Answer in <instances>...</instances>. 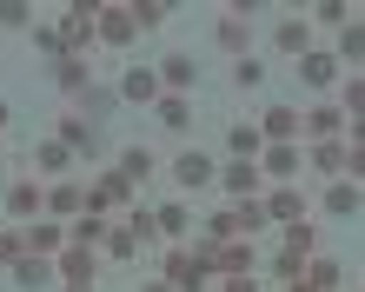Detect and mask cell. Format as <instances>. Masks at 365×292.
I'll use <instances>...</instances> for the list:
<instances>
[{"mask_svg": "<svg viewBox=\"0 0 365 292\" xmlns=\"http://www.w3.org/2000/svg\"><path fill=\"white\" fill-rule=\"evenodd\" d=\"M200 259H206V273H212V279H246V273H252V246H246V239L200 246Z\"/></svg>", "mask_w": 365, "mask_h": 292, "instance_id": "cell-1", "label": "cell"}, {"mask_svg": "<svg viewBox=\"0 0 365 292\" xmlns=\"http://www.w3.org/2000/svg\"><path fill=\"white\" fill-rule=\"evenodd\" d=\"M166 286H173V292H206V259L200 253H186V246H173V253H166V273H160Z\"/></svg>", "mask_w": 365, "mask_h": 292, "instance_id": "cell-2", "label": "cell"}, {"mask_svg": "<svg viewBox=\"0 0 365 292\" xmlns=\"http://www.w3.org/2000/svg\"><path fill=\"white\" fill-rule=\"evenodd\" d=\"M100 40H106V47H133V40H140L133 0H106V7H100Z\"/></svg>", "mask_w": 365, "mask_h": 292, "instance_id": "cell-3", "label": "cell"}, {"mask_svg": "<svg viewBox=\"0 0 365 292\" xmlns=\"http://www.w3.org/2000/svg\"><path fill=\"white\" fill-rule=\"evenodd\" d=\"M80 213H87V186H80V179H47V219L73 226Z\"/></svg>", "mask_w": 365, "mask_h": 292, "instance_id": "cell-4", "label": "cell"}, {"mask_svg": "<svg viewBox=\"0 0 365 292\" xmlns=\"http://www.w3.org/2000/svg\"><path fill=\"white\" fill-rule=\"evenodd\" d=\"M299 133H312V146L319 140H346V107L339 100H319L312 113H299Z\"/></svg>", "mask_w": 365, "mask_h": 292, "instance_id": "cell-5", "label": "cell"}, {"mask_svg": "<svg viewBox=\"0 0 365 292\" xmlns=\"http://www.w3.org/2000/svg\"><path fill=\"white\" fill-rule=\"evenodd\" d=\"M7 213L27 219V226L47 219V186H40V179H14V186H7Z\"/></svg>", "mask_w": 365, "mask_h": 292, "instance_id": "cell-6", "label": "cell"}, {"mask_svg": "<svg viewBox=\"0 0 365 292\" xmlns=\"http://www.w3.org/2000/svg\"><path fill=\"white\" fill-rule=\"evenodd\" d=\"M365 206V186H352V179H326V193H319V213L326 219H352Z\"/></svg>", "mask_w": 365, "mask_h": 292, "instance_id": "cell-7", "label": "cell"}, {"mask_svg": "<svg viewBox=\"0 0 365 292\" xmlns=\"http://www.w3.org/2000/svg\"><path fill=\"white\" fill-rule=\"evenodd\" d=\"M266 219H279V226H299V219H312V199L299 193V186H272V193H266Z\"/></svg>", "mask_w": 365, "mask_h": 292, "instance_id": "cell-8", "label": "cell"}, {"mask_svg": "<svg viewBox=\"0 0 365 292\" xmlns=\"http://www.w3.org/2000/svg\"><path fill=\"white\" fill-rule=\"evenodd\" d=\"M20 239H27V253L34 259H60V253H67V226H60V219H34V226H20Z\"/></svg>", "mask_w": 365, "mask_h": 292, "instance_id": "cell-9", "label": "cell"}, {"mask_svg": "<svg viewBox=\"0 0 365 292\" xmlns=\"http://www.w3.org/2000/svg\"><path fill=\"white\" fill-rule=\"evenodd\" d=\"M220 186L232 193V206H246V199H259V186H266V173H259V166H252V160H232L226 173H220Z\"/></svg>", "mask_w": 365, "mask_h": 292, "instance_id": "cell-10", "label": "cell"}, {"mask_svg": "<svg viewBox=\"0 0 365 292\" xmlns=\"http://www.w3.org/2000/svg\"><path fill=\"white\" fill-rule=\"evenodd\" d=\"M93 266H100L93 246H73L67 239V253H60V279H67V286H93Z\"/></svg>", "mask_w": 365, "mask_h": 292, "instance_id": "cell-11", "label": "cell"}, {"mask_svg": "<svg viewBox=\"0 0 365 292\" xmlns=\"http://www.w3.org/2000/svg\"><path fill=\"white\" fill-rule=\"evenodd\" d=\"M292 133H299V113L292 107H266L259 113V140L266 146H292Z\"/></svg>", "mask_w": 365, "mask_h": 292, "instance_id": "cell-12", "label": "cell"}, {"mask_svg": "<svg viewBox=\"0 0 365 292\" xmlns=\"http://www.w3.org/2000/svg\"><path fill=\"white\" fill-rule=\"evenodd\" d=\"M299 166H306V153H299V146H266V153H259V173H266V179H286V186H292Z\"/></svg>", "mask_w": 365, "mask_h": 292, "instance_id": "cell-13", "label": "cell"}, {"mask_svg": "<svg viewBox=\"0 0 365 292\" xmlns=\"http://www.w3.org/2000/svg\"><path fill=\"white\" fill-rule=\"evenodd\" d=\"M212 33H220V47H226L232 60H246V40H252V20H246V14H232V7H226Z\"/></svg>", "mask_w": 365, "mask_h": 292, "instance_id": "cell-14", "label": "cell"}, {"mask_svg": "<svg viewBox=\"0 0 365 292\" xmlns=\"http://www.w3.org/2000/svg\"><path fill=\"white\" fill-rule=\"evenodd\" d=\"M173 179L186 186V193H200V186L212 179V160H206V153H192V146H186V153H173Z\"/></svg>", "mask_w": 365, "mask_h": 292, "instance_id": "cell-15", "label": "cell"}, {"mask_svg": "<svg viewBox=\"0 0 365 292\" xmlns=\"http://www.w3.org/2000/svg\"><path fill=\"white\" fill-rule=\"evenodd\" d=\"M306 286L312 292H339V286H346V266H339L332 253H312L306 259Z\"/></svg>", "mask_w": 365, "mask_h": 292, "instance_id": "cell-16", "label": "cell"}, {"mask_svg": "<svg viewBox=\"0 0 365 292\" xmlns=\"http://www.w3.org/2000/svg\"><path fill=\"white\" fill-rule=\"evenodd\" d=\"M299 80H306V87H319V93H326L332 87V80H339V53H306V60H299Z\"/></svg>", "mask_w": 365, "mask_h": 292, "instance_id": "cell-17", "label": "cell"}, {"mask_svg": "<svg viewBox=\"0 0 365 292\" xmlns=\"http://www.w3.org/2000/svg\"><path fill=\"white\" fill-rule=\"evenodd\" d=\"M120 93L126 100H140V107H160V73H146V67H126V80H120Z\"/></svg>", "mask_w": 365, "mask_h": 292, "instance_id": "cell-18", "label": "cell"}, {"mask_svg": "<svg viewBox=\"0 0 365 292\" xmlns=\"http://www.w3.org/2000/svg\"><path fill=\"white\" fill-rule=\"evenodd\" d=\"M126 193H133V186H126L120 173H106L100 186H87V213H100V219H106V213H113V206H120Z\"/></svg>", "mask_w": 365, "mask_h": 292, "instance_id": "cell-19", "label": "cell"}, {"mask_svg": "<svg viewBox=\"0 0 365 292\" xmlns=\"http://www.w3.org/2000/svg\"><path fill=\"white\" fill-rule=\"evenodd\" d=\"M192 80H200V67H192L186 53H166V60H160V87H166V93H192Z\"/></svg>", "mask_w": 365, "mask_h": 292, "instance_id": "cell-20", "label": "cell"}, {"mask_svg": "<svg viewBox=\"0 0 365 292\" xmlns=\"http://www.w3.org/2000/svg\"><path fill=\"white\" fill-rule=\"evenodd\" d=\"M60 146L87 160V153H100V127H80V113H67V120H60Z\"/></svg>", "mask_w": 365, "mask_h": 292, "instance_id": "cell-21", "label": "cell"}, {"mask_svg": "<svg viewBox=\"0 0 365 292\" xmlns=\"http://www.w3.org/2000/svg\"><path fill=\"white\" fill-rule=\"evenodd\" d=\"M53 80H60V93H87L93 87V67L80 53H67V60H53Z\"/></svg>", "mask_w": 365, "mask_h": 292, "instance_id": "cell-22", "label": "cell"}, {"mask_svg": "<svg viewBox=\"0 0 365 292\" xmlns=\"http://www.w3.org/2000/svg\"><path fill=\"white\" fill-rule=\"evenodd\" d=\"M106 233H113V219H100V213H80V219L67 226V239H73V246H93V253L106 246Z\"/></svg>", "mask_w": 365, "mask_h": 292, "instance_id": "cell-23", "label": "cell"}, {"mask_svg": "<svg viewBox=\"0 0 365 292\" xmlns=\"http://www.w3.org/2000/svg\"><path fill=\"white\" fill-rule=\"evenodd\" d=\"M306 166H312V173H332V179H339V173H346V140H319L312 153H306Z\"/></svg>", "mask_w": 365, "mask_h": 292, "instance_id": "cell-24", "label": "cell"}, {"mask_svg": "<svg viewBox=\"0 0 365 292\" xmlns=\"http://www.w3.org/2000/svg\"><path fill=\"white\" fill-rule=\"evenodd\" d=\"M272 40H279V53H299V60L312 53V27H306V20H279Z\"/></svg>", "mask_w": 365, "mask_h": 292, "instance_id": "cell-25", "label": "cell"}, {"mask_svg": "<svg viewBox=\"0 0 365 292\" xmlns=\"http://www.w3.org/2000/svg\"><path fill=\"white\" fill-rule=\"evenodd\" d=\"M153 113H160V127H166V133H186V127H192V107H186L180 93H160V107H153Z\"/></svg>", "mask_w": 365, "mask_h": 292, "instance_id": "cell-26", "label": "cell"}, {"mask_svg": "<svg viewBox=\"0 0 365 292\" xmlns=\"http://www.w3.org/2000/svg\"><path fill=\"white\" fill-rule=\"evenodd\" d=\"M120 179H126V186L153 179V153H146V146H126V153H120Z\"/></svg>", "mask_w": 365, "mask_h": 292, "instance_id": "cell-27", "label": "cell"}, {"mask_svg": "<svg viewBox=\"0 0 365 292\" xmlns=\"http://www.w3.org/2000/svg\"><path fill=\"white\" fill-rule=\"evenodd\" d=\"M346 60H365V20L359 14L339 27V67H346Z\"/></svg>", "mask_w": 365, "mask_h": 292, "instance_id": "cell-28", "label": "cell"}, {"mask_svg": "<svg viewBox=\"0 0 365 292\" xmlns=\"http://www.w3.org/2000/svg\"><path fill=\"white\" fill-rule=\"evenodd\" d=\"M34 166H40V173H53V179H67L73 153H67V146H60V140H47V146H40V153H34Z\"/></svg>", "mask_w": 365, "mask_h": 292, "instance_id": "cell-29", "label": "cell"}, {"mask_svg": "<svg viewBox=\"0 0 365 292\" xmlns=\"http://www.w3.org/2000/svg\"><path fill=\"white\" fill-rule=\"evenodd\" d=\"M286 253H299V259H312V253H319V226H312V219L286 226Z\"/></svg>", "mask_w": 365, "mask_h": 292, "instance_id": "cell-30", "label": "cell"}, {"mask_svg": "<svg viewBox=\"0 0 365 292\" xmlns=\"http://www.w3.org/2000/svg\"><path fill=\"white\" fill-rule=\"evenodd\" d=\"M226 140H232V160H252V153H266V140H259V127H232Z\"/></svg>", "mask_w": 365, "mask_h": 292, "instance_id": "cell-31", "label": "cell"}, {"mask_svg": "<svg viewBox=\"0 0 365 292\" xmlns=\"http://www.w3.org/2000/svg\"><path fill=\"white\" fill-rule=\"evenodd\" d=\"M47 279H53V266H47V259H34V253L14 266V286H47Z\"/></svg>", "mask_w": 365, "mask_h": 292, "instance_id": "cell-32", "label": "cell"}, {"mask_svg": "<svg viewBox=\"0 0 365 292\" xmlns=\"http://www.w3.org/2000/svg\"><path fill=\"white\" fill-rule=\"evenodd\" d=\"M153 226H160V239H180L192 219H186V206H160V213H153Z\"/></svg>", "mask_w": 365, "mask_h": 292, "instance_id": "cell-33", "label": "cell"}, {"mask_svg": "<svg viewBox=\"0 0 365 292\" xmlns=\"http://www.w3.org/2000/svg\"><path fill=\"white\" fill-rule=\"evenodd\" d=\"M0 27H27L34 33V0H0Z\"/></svg>", "mask_w": 365, "mask_h": 292, "instance_id": "cell-34", "label": "cell"}, {"mask_svg": "<svg viewBox=\"0 0 365 292\" xmlns=\"http://www.w3.org/2000/svg\"><path fill=\"white\" fill-rule=\"evenodd\" d=\"M339 107H346V120H365V73H346V100Z\"/></svg>", "mask_w": 365, "mask_h": 292, "instance_id": "cell-35", "label": "cell"}, {"mask_svg": "<svg viewBox=\"0 0 365 292\" xmlns=\"http://www.w3.org/2000/svg\"><path fill=\"white\" fill-rule=\"evenodd\" d=\"M259 80H266V67H259V60H232V87H240V93H252V87H259Z\"/></svg>", "mask_w": 365, "mask_h": 292, "instance_id": "cell-36", "label": "cell"}, {"mask_svg": "<svg viewBox=\"0 0 365 292\" xmlns=\"http://www.w3.org/2000/svg\"><path fill=\"white\" fill-rule=\"evenodd\" d=\"M27 259V239H20V226H0V266H20Z\"/></svg>", "mask_w": 365, "mask_h": 292, "instance_id": "cell-37", "label": "cell"}, {"mask_svg": "<svg viewBox=\"0 0 365 292\" xmlns=\"http://www.w3.org/2000/svg\"><path fill=\"white\" fill-rule=\"evenodd\" d=\"M272 273L286 279V292H292V286H306V259H299V253H279V259H272Z\"/></svg>", "mask_w": 365, "mask_h": 292, "instance_id": "cell-38", "label": "cell"}, {"mask_svg": "<svg viewBox=\"0 0 365 292\" xmlns=\"http://www.w3.org/2000/svg\"><path fill=\"white\" fill-rule=\"evenodd\" d=\"M232 213H240V239H246V233L266 226V199H246V206H232Z\"/></svg>", "mask_w": 365, "mask_h": 292, "instance_id": "cell-39", "label": "cell"}, {"mask_svg": "<svg viewBox=\"0 0 365 292\" xmlns=\"http://www.w3.org/2000/svg\"><path fill=\"white\" fill-rule=\"evenodd\" d=\"M166 14H173L166 0H133V20H140V33H146V27H160Z\"/></svg>", "mask_w": 365, "mask_h": 292, "instance_id": "cell-40", "label": "cell"}, {"mask_svg": "<svg viewBox=\"0 0 365 292\" xmlns=\"http://www.w3.org/2000/svg\"><path fill=\"white\" fill-rule=\"evenodd\" d=\"M34 47L53 53V60H67V33H60V27H34Z\"/></svg>", "mask_w": 365, "mask_h": 292, "instance_id": "cell-41", "label": "cell"}, {"mask_svg": "<svg viewBox=\"0 0 365 292\" xmlns=\"http://www.w3.org/2000/svg\"><path fill=\"white\" fill-rule=\"evenodd\" d=\"M319 20H326V27H346V20L359 14V7H346V0H319V7H312Z\"/></svg>", "mask_w": 365, "mask_h": 292, "instance_id": "cell-42", "label": "cell"}, {"mask_svg": "<svg viewBox=\"0 0 365 292\" xmlns=\"http://www.w3.org/2000/svg\"><path fill=\"white\" fill-rule=\"evenodd\" d=\"M346 179L365 186V146H346Z\"/></svg>", "mask_w": 365, "mask_h": 292, "instance_id": "cell-43", "label": "cell"}, {"mask_svg": "<svg viewBox=\"0 0 365 292\" xmlns=\"http://www.w3.org/2000/svg\"><path fill=\"white\" fill-rule=\"evenodd\" d=\"M346 146H365V120H346Z\"/></svg>", "mask_w": 365, "mask_h": 292, "instance_id": "cell-44", "label": "cell"}, {"mask_svg": "<svg viewBox=\"0 0 365 292\" xmlns=\"http://www.w3.org/2000/svg\"><path fill=\"white\" fill-rule=\"evenodd\" d=\"M220 292H259V286H252V273H246V279H226Z\"/></svg>", "mask_w": 365, "mask_h": 292, "instance_id": "cell-45", "label": "cell"}, {"mask_svg": "<svg viewBox=\"0 0 365 292\" xmlns=\"http://www.w3.org/2000/svg\"><path fill=\"white\" fill-rule=\"evenodd\" d=\"M140 292H173V286H166V279H146V286H140Z\"/></svg>", "mask_w": 365, "mask_h": 292, "instance_id": "cell-46", "label": "cell"}, {"mask_svg": "<svg viewBox=\"0 0 365 292\" xmlns=\"http://www.w3.org/2000/svg\"><path fill=\"white\" fill-rule=\"evenodd\" d=\"M60 292H93V286H60Z\"/></svg>", "mask_w": 365, "mask_h": 292, "instance_id": "cell-47", "label": "cell"}, {"mask_svg": "<svg viewBox=\"0 0 365 292\" xmlns=\"http://www.w3.org/2000/svg\"><path fill=\"white\" fill-rule=\"evenodd\" d=\"M0 127H7V100H0Z\"/></svg>", "mask_w": 365, "mask_h": 292, "instance_id": "cell-48", "label": "cell"}, {"mask_svg": "<svg viewBox=\"0 0 365 292\" xmlns=\"http://www.w3.org/2000/svg\"><path fill=\"white\" fill-rule=\"evenodd\" d=\"M292 292H312V286H292Z\"/></svg>", "mask_w": 365, "mask_h": 292, "instance_id": "cell-49", "label": "cell"}]
</instances>
